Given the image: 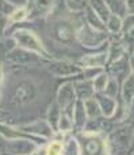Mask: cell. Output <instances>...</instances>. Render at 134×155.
<instances>
[{
  "mask_svg": "<svg viewBox=\"0 0 134 155\" xmlns=\"http://www.w3.org/2000/svg\"><path fill=\"white\" fill-rule=\"evenodd\" d=\"M76 25L64 16L54 18L47 26V35L60 46H70L76 41Z\"/></svg>",
  "mask_w": 134,
  "mask_h": 155,
  "instance_id": "obj_1",
  "label": "cell"
},
{
  "mask_svg": "<svg viewBox=\"0 0 134 155\" xmlns=\"http://www.w3.org/2000/svg\"><path fill=\"white\" fill-rule=\"evenodd\" d=\"M38 96V88L34 81L29 78L20 80L15 84L12 93L10 97V103L4 105L5 108H23L33 104Z\"/></svg>",
  "mask_w": 134,
  "mask_h": 155,
  "instance_id": "obj_2",
  "label": "cell"
},
{
  "mask_svg": "<svg viewBox=\"0 0 134 155\" xmlns=\"http://www.w3.org/2000/svg\"><path fill=\"white\" fill-rule=\"evenodd\" d=\"M10 35H12L16 39L18 47H22V49L30 50L33 53H37V54L42 55L46 59L52 58V53L46 49V46L41 41V38L33 30H30L27 27H18Z\"/></svg>",
  "mask_w": 134,
  "mask_h": 155,
  "instance_id": "obj_3",
  "label": "cell"
},
{
  "mask_svg": "<svg viewBox=\"0 0 134 155\" xmlns=\"http://www.w3.org/2000/svg\"><path fill=\"white\" fill-rule=\"evenodd\" d=\"M107 38H108V32L99 31V30L91 27L84 20L76 28V41L87 49H100L106 46L108 43Z\"/></svg>",
  "mask_w": 134,
  "mask_h": 155,
  "instance_id": "obj_4",
  "label": "cell"
},
{
  "mask_svg": "<svg viewBox=\"0 0 134 155\" xmlns=\"http://www.w3.org/2000/svg\"><path fill=\"white\" fill-rule=\"evenodd\" d=\"M76 139L79 140L81 155H107V146L100 139L99 134L81 131L77 134Z\"/></svg>",
  "mask_w": 134,
  "mask_h": 155,
  "instance_id": "obj_5",
  "label": "cell"
},
{
  "mask_svg": "<svg viewBox=\"0 0 134 155\" xmlns=\"http://www.w3.org/2000/svg\"><path fill=\"white\" fill-rule=\"evenodd\" d=\"M5 59L15 65H20V66H41L43 64V59L46 58H43L42 55L37 54V53L30 51V50L16 47L12 51L7 53Z\"/></svg>",
  "mask_w": 134,
  "mask_h": 155,
  "instance_id": "obj_6",
  "label": "cell"
},
{
  "mask_svg": "<svg viewBox=\"0 0 134 155\" xmlns=\"http://www.w3.org/2000/svg\"><path fill=\"white\" fill-rule=\"evenodd\" d=\"M47 70L54 77H72L81 74L83 68L77 62L69 61V59H57V61H50L47 65Z\"/></svg>",
  "mask_w": 134,
  "mask_h": 155,
  "instance_id": "obj_7",
  "label": "cell"
},
{
  "mask_svg": "<svg viewBox=\"0 0 134 155\" xmlns=\"http://www.w3.org/2000/svg\"><path fill=\"white\" fill-rule=\"evenodd\" d=\"M18 128L22 132L27 134V135H33L35 138H41V139H50L56 135L52 126L47 123V120H43V119H37V120L29 121V123L22 124Z\"/></svg>",
  "mask_w": 134,
  "mask_h": 155,
  "instance_id": "obj_8",
  "label": "cell"
},
{
  "mask_svg": "<svg viewBox=\"0 0 134 155\" xmlns=\"http://www.w3.org/2000/svg\"><path fill=\"white\" fill-rule=\"evenodd\" d=\"M38 140L31 138H16L7 142L5 153L10 155H33L37 151Z\"/></svg>",
  "mask_w": 134,
  "mask_h": 155,
  "instance_id": "obj_9",
  "label": "cell"
},
{
  "mask_svg": "<svg viewBox=\"0 0 134 155\" xmlns=\"http://www.w3.org/2000/svg\"><path fill=\"white\" fill-rule=\"evenodd\" d=\"M132 65H133L132 58L129 57V54H125L123 57H121L119 59H117V61L110 62L107 70H110V73H108L110 76L117 78L122 85V82H123L130 74H133Z\"/></svg>",
  "mask_w": 134,
  "mask_h": 155,
  "instance_id": "obj_10",
  "label": "cell"
},
{
  "mask_svg": "<svg viewBox=\"0 0 134 155\" xmlns=\"http://www.w3.org/2000/svg\"><path fill=\"white\" fill-rule=\"evenodd\" d=\"M132 140H133V130L126 126L118 127L117 130H114L111 134V138H110L111 146L117 147L118 150H127L132 146Z\"/></svg>",
  "mask_w": 134,
  "mask_h": 155,
  "instance_id": "obj_11",
  "label": "cell"
},
{
  "mask_svg": "<svg viewBox=\"0 0 134 155\" xmlns=\"http://www.w3.org/2000/svg\"><path fill=\"white\" fill-rule=\"evenodd\" d=\"M76 100L77 97H76V92H74V82L68 81L58 88L57 94H56V103L58 104V107L61 109H65L68 105L73 104Z\"/></svg>",
  "mask_w": 134,
  "mask_h": 155,
  "instance_id": "obj_12",
  "label": "cell"
},
{
  "mask_svg": "<svg viewBox=\"0 0 134 155\" xmlns=\"http://www.w3.org/2000/svg\"><path fill=\"white\" fill-rule=\"evenodd\" d=\"M107 50H102V51H96L94 54H85L80 57L77 64L83 69L84 68H104L108 64V53H107Z\"/></svg>",
  "mask_w": 134,
  "mask_h": 155,
  "instance_id": "obj_13",
  "label": "cell"
},
{
  "mask_svg": "<svg viewBox=\"0 0 134 155\" xmlns=\"http://www.w3.org/2000/svg\"><path fill=\"white\" fill-rule=\"evenodd\" d=\"M57 0H33V7L29 8V18H43L53 14Z\"/></svg>",
  "mask_w": 134,
  "mask_h": 155,
  "instance_id": "obj_14",
  "label": "cell"
},
{
  "mask_svg": "<svg viewBox=\"0 0 134 155\" xmlns=\"http://www.w3.org/2000/svg\"><path fill=\"white\" fill-rule=\"evenodd\" d=\"M95 100L98 101L100 107V111H102V115L107 119H111L115 116V113L118 111V103L115 99L112 97L106 96L104 93H95Z\"/></svg>",
  "mask_w": 134,
  "mask_h": 155,
  "instance_id": "obj_15",
  "label": "cell"
},
{
  "mask_svg": "<svg viewBox=\"0 0 134 155\" xmlns=\"http://www.w3.org/2000/svg\"><path fill=\"white\" fill-rule=\"evenodd\" d=\"M74 92H76L77 100H81V101L92 99L95 96L94 84H92V81H88V80L74 81Z\"/></svg>",
  "mask_w": 134,
  "mask_h": 155,
  "instance_id": "obj_16",
  "label": "cell"
},
{
  "mask_svg": "<svg viewBox=\"0 0 134 155\" xmlns=\"http://www.w3.org/2000/svg\"><path fill=\"white\" fill-rule=\"evenodd\" d=\"M88 121V116L85 112V107H84V101L81 100H76L74 103V109H73V124L76 128L83 130L85 127Z\"/></svg>",
  "mask_w": 134,
  "mask_h": 155,
  "instance_id": "obj_17",
  "label": "cell"
},
{
  "mask_svg": "<svg viewBox=\"0 0 134 155\" xmlns=\"http://www.w3.org/2000/svg\"><path fill=\"white\" fill-rule=\"evenodd\" d=\"M88 4H89V7L94 10V12L96 14L104 23L111 16V11H110L106 0H88Z\"/></svg>",
  "mask_w": 134,
  "mask_h": 155,
  "instance_id": "obj_18",
  "label": "cell"
},
{
  "mask_svg": "<svg viewBox=\"0 0 134 155\" xmlns=\"http://www.w3.org/2000/svg\"><path fill=\"white\" fill-rule=\"evenodd\" d=\"M134 97V73L130 74L121 85V100L126 105H129L130 101Z\"/></svg>",
  "mask_w": 134,
  "mask_h": 155,
  "instance_id": "obj_19",
  "label": "cell"
},
{
  "mask_svg": "<svg viewBox=\"0 0 134 155\" xmlns=\"http://www.w3.org/2000/svg\"><path fill=\"white\" fill-rule=\"evenodd\" d=\"M83 14H84V22L87 23L88 26H91V27L99 30V31H106V32H107L106 23H104L103 20L94 12V10H92L89 5H88V8H87V10H85Z\"/></svg>",
  "mask_w": 134,
  "mask_h": 155,
  "instance_id": "obj_20",
  "label": "cell"
},
{
  "mask_svg": "<svg viewBox=\"0 0 134 155\" xmlns=\"http://www.w3.org/2000/svg\"><path fill=\"white\" fill-rule=\"evenodd\" d=\"M108 64L112 61H117L121 57H123L126 53V45H125L122 41H112L108 46Z\"/></svg>",
  "mask_w": 134,
  "mask_h": 155,
  "instance_id": "obj_21",
  "label": "cell"
},
{
  "mask_svg": "<svg viewBox=\"0 0 134 155\" xmlns=\"http://www.w3.org/2000/svg\"><path fill=\"white\" fill-rule=\"evenodd\" d=\"M61 113H62V109L58 107V104L53 103L49 105L47 108V123L52 126V128L54 130V132L57 134L58 132V123H60V117H61Z\"/></svg>",
  "mask_w": 134,
  "mask_h": 155,
  "instance_id": "obj_22",
  "label": "cell"
},
{
  "mask_svg": "<svg viewBox=\"0 0 134 155\" xmlns=\"http://www.w3.org/2000/svg\"><path fill=\"white\" fill-rule=\"evenodd\" d=\"M122 26H123V18L118 16V15H112L108 18L106 22V28L108 34L112 35H122Z\"/></svg>",
  "mask_w": 134,
  "mask_h": 155,
  "instance_id": "obj_23",
  "label": "cell"
},
{
  "mask_svg": "<svg viewBox=\"0 0 134 155\" xmlns=\"http://www.w3.org/2000/svg\"><path fill=\"white\" fill-rule=\"evenodd\" d=\"M84 107H85V112H87L88 119H99L103 116L102 111H100V107H99V104H98V101L95 100V97L85 100Z\"/></svg>",
  "mask_w": 134,
  "mask_h": 155,
  "instance_id": "obj_24",
  "label": "cell"
},
{
  "mask_svg": "<svg viewBox=\"0 0 134 155\" xmlns=\"http://www.w3.org/2000/svg\"><path fill=\"white\" fill-rule=\"evenodd\" d=\"M106 2L112 15H118L121 18H125L127 15L126 2L125 0H106Z\"/></svg>",
  "mask_w": 134,
  "mask_h": 155,
  "instance_id": "obj_25",
  "label": "cell"
},
{
  "mask_svg": "<svg viewBox=\"0 0 134 155\" xmlns=\"http://www.w3.org/2000/svg\"><path fill=\"white\" fill-rule=\"evenodd\" d=\"M29 18V5L27 7H18L10 16L7 18L8 25H18V23L25 22Z\"/></svg>",
  "mask_w": 134,
  "mask_h": 155,
  "instance_id": "obj_26",
  "label": "cell"
},
{
  "mask_svg": "<svg viewBox=\"0 0 134 155\" xmlns=\"http://www.w3.org/2000/svg\"><path fill=\"white\" fill-rule=\"evenodd\" d=\"M103 93L106 94V96H108V97H112V99L121 97V82H119L117 78H114V77L110 76L108 84H107Z\"/></svg>",
  "mask_w": 134,
  "mask_h": 155,
  "instance_id": "obj_27",
  "label": "cell"
},
{
  "mask_svg": "<svg viewBox=\"0 0 134 155\" xmlns=\"http://www.w3.org/2000/svg\"><path fill=\"white\" fill-rule=\"evenodd\" d=\"M65 2V7L68 11L74 14H80L84 12L88 8V0H64Z\"/></svg>",
  "mask_w": 134,
  "mask_h": 155,
  "instance_id": "obj_28",
  "label": "cell"
},
{
  "mask_svg": "<svg viewBox=\"0 0 134 155\" xmlns=\"http://www.w3.org/2000/svg\"><path fill=\"white\" fill-rule=\"evenodd\" d=\"M64 155H81L79 140L76 138L70 136L64 142Z\"/></svg>",
  "mask_w": 134,
  "mask_h": 155,
  "instance_id": "obj_29",
  "label": "cell"
},
{
  "mask_svg": "<svg viewBox=\"0 0 134 155\" xmlns=\"http://www.w3.org/2000/svg\"><path fill=\"white\" fill-rule=\"evenodd\" d=\"M45 155H64V140L54 139L45 147Z\"/></svg>",
  "mask_w": 134,
  "mask_h": 155,
  "instance_id": "obj_30",
  "label": "cell"
},
{
  "mask_svg": "<svg viewBox=\"0 0 134 155\" xmlns=\"http://www.w3.org/2000/svg\"><path fill=\"white\" fill-rule=\"evenodd\" d=\"M108 80H110V74L107 71H103L102 74L96 77V78L92 81L94 84V89H95V93H103L104 89H106L107 84H108Z\"/></svg>",
  "mask_w": 134,
  "mask_h": 155,
  "instance_id": "obj_31",
  "label": "cell"
},
{
  "mask_svg": "<svg viewBox=\"0 0 134 155\" xmlns=\"http://www.w3.org/2000/svg\"><path fill=\"white\" fill-rule=\"evenodd\" d=\"M74 124H73V119L69 115H67L65 112L61 113V117H60V123H58V131L62 134H68L73 130Z\"/></svg>",
  "mask_w": 134,
  "mask_h": 155,
  "instance_id": "obj_32",
  "label": "cell"
},
{
  "mask_svg": "<svg viewBox=\"0 0 134 155\" xmlns=\"http://www.w3.org/2000/svg\"><path fill=\"white\" fill-rule=\"evenodd\" d=\"M104 70V68H84L80 76L83 77V80H88V81H94L99 74H102Z\"/></svg>",
  "mask_w": 134,
  "mask_h": 155,
  "instance_id": "obj_33",
  "label": "cell"
},
{
  "mask_svg": "<svg viewBox=\"0 0 134 155\" xmlns=\"http://www.w3.org/2000/svg\"><path fill=\"white\" fill-rule=\"evenodd\" d=\"M134 30V14H127L123 18V26H122V35L129 34Z\"/></svg>",
  "mask_w": 134,
  "mask_h": 155,
  "instance_id": "obj_34",
  "label": "cell"
},
{
  "mask_svg": "<svg viewBox=\"0 0 134 155\" xmlns=\"http://www.w3.org/2000/svg\"><path fill=\"white\" fill-rule=\"evenodd\" d=\"M15 5H12L11 3H8L7 0H0V16L8 18L11 14L15 11Z\"/></svg>",
  "mask_w": 134,
  "mask_h": 155,
  "instance_id": "obj_35",
  "label": "cell"
},
{
  "mask_svg": "<svg viewBox=\"0 0 134 155\" xmlns=\"http://www.w3.org/2000/svg\"><path fill=\"white\" fill-rule=\"evenodd\" d=\"M8 26H10V25H8L7 18L0 16V42H2V41L5 38V31H7Z\"/></svg>",
  "mask_w": 134,
  "mask_h": 155,
  "instance_id": "obj_36",
  "label": "cell"
},
{
  "mask_svg": "<svg viewBox=\"0 0 134 155\" xmlns=\"http://www.w3.org/2000/svg\"><path fill=\"white\" fill-rule=\"evenodd\" d=\"M7 2L18 8V7H27L30 0H7Z\"/></svg>",
  "mask_w": 134,
  "mask_h": 155,
  "instance_id": "obj_37",
  "label": "cell"
},
{
  "mask_svg": "<svg viewBox=\"0 0 134 155\" xmlns=\"http://www.w3.org/2000/svg\"><path fill=\"white\" fill-rule=\"evenodd\" d=\"M7 142H8V139L4 138V135L0 132V153H4L5 151V148H7Z\"/></svg>",
  "mask_w": 134,
  "mask_h": 155,
  "instance_id": "obj_38",
  "label": "cell"
},
{
  "mask_svg": "<svg viewBox=\"0 0 134 155\" xmlns=\"http://www.w3.org/2000/svg\"><path fill=\"white\" fill-rule=\"evenodd\" d=\"M126 2L127 14H134V0H125Z\"/></svg>",
  "mask_w": 134,
  "mask_h": 155,
  "instance_id": "obj_39",
  "label": "cell"
},
{
  "mask_svg": "<svg viewBox=\"0 0 134 155\" xmlns=\"http://www.w3.org/2000/svg\"><path fill=\"white\" fill-rule=\"evenodd\" d=\"M129 112H130V115L134 116V97H133V100L130 101V104H129Z\"/></svg>",
  "mask_w": 134,
  "mask_h": 155,
  "instance_id": "obj_40",
  "label": "cell"
},
{
  "mask_svg": "<svg viewBox=\"0 0 134 155\" xmlns=\"http://www.w3.org/2000/svg\"><path fill=\"white\" fill-rule=\"evenodd\" d=\"M3 85V66L0 64V86Z\"/></svg>",
  "mask_w": 134,
  "mask_h": 155,
  "instance_id": "obj_41",
  "label": "cell"
},
{
  "mask_svg": "<svg viewBox=\"0 0 134 155\" xmlns=\"http://www.w3.org/2000/svg\"><path fill=\"white\" fill-rule=\"evenodd\" d=\"M130 58H132V64L134 65V51H133V54H132V57H130Z\"/></svg>",
  "mask_w": 134,
  "mask_h": 155,
  "instance_id": "obj_42",
  "label": "cell"
},
{
  "mask_svg": "<svg viewBox=\"0 0 134 155\" xmlns=\"http://www.w3.org/2000/svg\"><path fill=\"white\" fill-rule=\"evenodd\" d=\"M132 146L134 147V130H133V140H132Z\"/></svg>",
  "mask_w": 134,
  "mask_h": 155,
  "instance_id": "obj_43",
  "label": "cell"
}]
</instances>
